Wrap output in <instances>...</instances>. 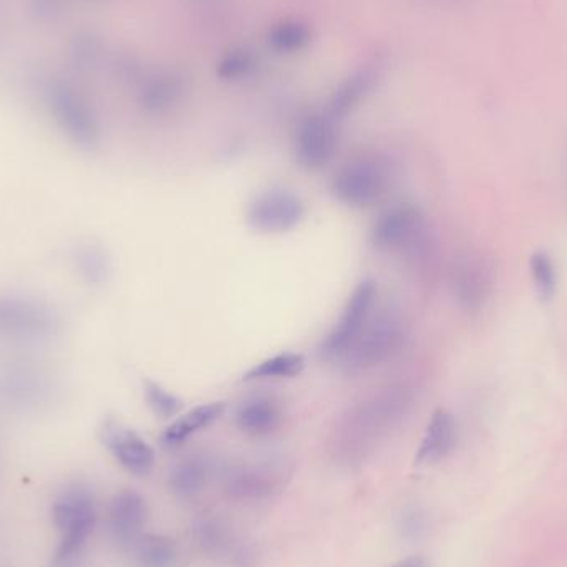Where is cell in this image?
<instances>
[{"label":"cell","instance_id":"6da1fadb","mask_svg":"<svg viewBox=\"0 0 567 567\" xmlns=\"http://www.w3.org/2000/svg\"><path fill=\"white\" fill-rule=\"evenodd\" d=\"M412 406L413 392L405 383L368 393L339 420L330 444L332 453L341 463H361L399 427Z\"/></svg>","mask_w":567,"mask_h":567},{"label":"cell","instance_id":"7a4b0ae2","mask_svg":"<svg viewBox=\"0 0 567 567\" xmlns=\"http://www.w3.org/2000/svg\"><path fill=\"white\" fill-rule=\"evenodd\" d=\"M52 519L60 543L50 567H82L86 543L97 524L95 496L82 483L67 486L54 501Z\"/></svg>","mask_w":567,"mask_h":567},{"label":"cell","instance_id":"3957f363","mask_svg":"<svg viewBox=\"0 0 567 567\" xmlns=\"http://www.w3.org/2000/svg\"><path fill=\"white\" fill-rule=\"evenodd\" d=\"M409 330L397 310L383 309L371 316L361 335L338 358L345 375H361L392 361L405 347Z\"/></svg>","mask_w":567,"mask_h":567},{"label":"cell","instance_id":"277c9868","mask_svg":"<svg viewBox=\"0 0 567 567\" xmlns=\"http://www.w3.org/2000/svg\"><path fill=\"white\" fill-rule=\"evenodd\" d=\"M60 386L56 375L27 361L0 362V412L27 415L56 402Z\"/></svg>","mask_w":567,"mask_h":567},{"label":"cell","instance_id":"5b68a950","mask_svg":"<svg viewBox=\"0 0 567 567\" xmlns=\"http://www.w3.org/2000/svg\"><path fill=\"white\" fill-rule=\"evenodd\" d=\"M62 330L59 310L38 297L0 294V342L37 345L56 339Z\"/></svg>","mask_w":567,"mask_h":567},{"label":"cell","instance_id":"8992f818","mask_svg":"<svg viewBox=\"0 0 567 567\" xmlns=\"http://www.w3.org/2000/svg\"><path fill=\"white\" fill-rule=\"evenodd\" d=\"M392 179L389 160L380 155L357 156L335 173L330 191L345 206L365 210L387 197Z\"/></svg>","mask_w":567,"mask_h":567},{"label":"cell","instance_id":"52a82bcc","mask_svg":"<svg viewBox=\"0 0 567 567\" xmlns=\"http://www.w3.org/2000/svg\"><path fill=\"white\" fill-rule=\"evenodd\" d=\"M370 243L382 252L422 256L428 248L427 221L413 203H397L383 211L370 229Z\"/></svg>","mask_w":567,"mask_h":567},{"label":"cell","instance_id":"ba28073f","mask_svg":"<svg viewBox=\"0 0 567 567\" xmlns=\"http://www.w3.org/2000/svg\"><path fill=\"white\" fill-rule=\"evenodd\" d=\"M377 294V282L374 279H364L358 282L342 310L341 319L335 322L320 344V357L335 362L347 351L349 345L361 335L362 330L374 316Z\"/></svg>","mask_w":567,"mask_h":567},{"label":"cell","instance_id":"9c48e42d","mask_svg":"<svg viewBox=\"0 0 567 567\" xmlns=\"http://www.w3.org/2000/svg\"><path fill=\"white\" fill-rule=\"evenodd\" d=\"M306 216V204L291 189H268L258 194L248 208V223L262 234L290 233Z\"/></svg>","mask_w":567,"mask_h":567},{"label":"cell","instance_id":"30bf717a","mask_svg":"<svg viewBox=\"0 0 567 567\" xmlns=\"http://www.w3.org/2000/svg\"><path fill=\"white\" fill-rule=\"evenodd\" d=\"M287 476L290 473L282 461H246L229 470L226 489L234 498L261 499L279 492Z\"/></svg>","mask_w":567,"mask_h":567},{"label":"cell","instance_id":"8fae6325","mask_svg":"<svg viewBox=\"0 0 567 567\" xmlns=\"http://www.w3.org/2000/svg\"><path fill=\"white\" fill-rule=\"evenodd\" d=\"M338 133L329 118L309 117L297 128L294 138V156L307 172H320L334 158Z\"/></svg>","mask_w":567,"mask_h":567},{"label":"cell","instance_id":"7c38bea8","mask_svg":"<svg viewBox=\"0 0 567 567\" xmlns=\"http://www.w3.org/2000/svg\"><path fill=\"white\" fill-rule=\"evenodd\" d=\"M101 438L115 460L133 475H149L155 466V451L149 441L121 423L107 420L102 427Z\"/></svg>","mask_w":567,"mask_h":567},{"label":"cell","instance_id":"4fadbf2b","mask_svg":"<svg viewBox=\"0 0 567 567\" xmlns=\"http://www.w3.org/2000/svg\"><path fill=\"white\" fill-rule=\"evenodd\" d=\"M451 293L458 306L466 312H476L485 306L492 293V274L488 265L475 256L454 259L450 274Z\"/></svg>","mask_w":567,"mask_h":567},{"label":"cell","instance_id":"5bb4252c","mask_svg":"<svg viewBox=\"0 0 567 567\" xmlns=\"http://www.w3.org/2000/svg\"><path fill=\"white\" fill-rule=\"evenodd\" d=\"M145 521L146 503L138 493L125 489L115 496L108 512V527L118 544L131 547V544L141 536Z\"/></svg>","mask_w":567,"mask_h":567},{"label":"cell","instance_id":"9a60e30c","mask_svg":"<svg viewBox=\"0 0 567 567\" xmlns=\"http://www.w3.org/2000/svg\"><path fill=\"white\" fill-rule=\"evenodd\" d=\"M458 445V423L447 410L440 409L432 415L422 444L416 451V463L435 464L453 453Z\"/></svg>","mask_w":567,"mask_h":567},{"label":"cell","instance_id":"2e32d148","mask_svg":"<svg viewBox=\"0 0 567 567\" xmlns=\"http://www.w3.org/2000/svg\"><path fill=\"white\" fill-rule=\"evenodd\" d=\"M284 418L281 402L274 397L256 395L245 400L236 409L234 420L243 434L265 437L277 430Z\"/></svg>","mask_w":567,"mask_h":567},{"label":"cell","instance_id":"e0dca14e","mask_svg":"<svg viewBox=\"0 0 567 567\" xmlns=\"http://www.w3.org/2000/svg\"><path fill=\"white\" fill-rule=\"evenodd\" d=\"M224 412H226V403L211 402L185 413V415L179 416L176 422H173L172 425L163 432V447H179V445L188 441L189 438L211 427L214 422H217V420L223 416Z\"/></svg>","mask_w":567,"mask_h":567},{"label":"cell","instance_id":"ac0fdd59","mask_svg":"<svg viewBox=\"0 0 567 567\" xmlns=\"http://www.w3.org/2000/svg\"><path fill=\"white\" fill-rule=\"evenodd\" d=\"M306 368V358L296 352H284V354L272 355L249 368L243 380L245 382H265V380H286L296 378Z\"/></svg>","mask_w":567,"mask_h":567},{"label":"cell","instance_id":"d6986e66","mask_svg":"<svg viewBox=\"0 0 567 567\" xmlns=\"http://www.w3.org/2000/svg\"><path fill=\"white\" fill-rule=\"evenodd\" d=\"M131 551L141 567H173L178 560L176 544L158 534H141L131 544Z\"/></svg>","mask_w":567,"mask_h":567},{"label":"cell","instance_id":"ffe728a7","mask_svg":"<svg viewBox=\"0 0 567 567\" xmlns=\"http://www.w3.org/2000/svg\"><path fill=\"white\" fill-rule=\"evenodd\" d=\"M208 476H210V463L204 458H186L173 468L169 483L176 495L194 496L204 488Z\"/></svg>","mask_w":567,"mask_h":567},{"label":"cell","instance_id":"44dd1931","mask_svg":"<svg viewBox=\"0 0 567 567\" xmlns=\"http://www.w3.org/2000/svg\"><path fill=\"white\" fill-rule=\"evenodd\" d=\"M73 265L90 286H102L110 275V259L95 245L79 246L73 252Z\"/></svg>","mask_w":567,"mask_h":567},{"label":"cell","instance_id":"7402d4cb","mask_svg":"<svg viewBox=\"0 0 567 567\" xmlns=\"http://www.w3.org/2000/svg\"><path fill=\"white\" fill-rule=\"evenodd\" d=\"M530 272L541 300H553L557 291V271L553 258L544 251L534 252L530 259Z\"/></svg>","mask_w":567,"mask_h":567},{"label":"cell","instance_id":"603a6c76","mask_svg":"<svg viewBox=\"0 0 567 567\" xmlns=\"http://www.w3.org/2000/svg\"><path fill=\"white\" fill-rule=\"evenodd\" d=\"M143 392H145V400L150 409L160 418H172V416L178 415L179 410H181V400L153 380H146Z\"/></svg>","mask_w":567,"mask_h":567},{"label":"cell","instance_id":"cb8c5ba5","mask_svg":"<svg viewBox=\"0 0 567 567\" xmlns=\"http://www.w3.org/2000/svg\"><path fill=\"white\" fill-rule=\"evenodd\" d=\"M405 531L406 533H418L422 531V519L418 518V515H412L406 518L405 521Z\"/></svg>","mask_w":567,"mask_h":567},{"label":"cell","instance_id":"d4e9b609","mask_svg":"<svg viewBox=\"0 0 567 567\" xmlns=\"http://www.w3.org/2000/svg\"><path fill=\"white\" fill-rule=\"evenodd\" d=\"M393 567H428V564L422 557H410V559L402 560Z\"/></svg>","mask_w":567,"mask_h":567}]
</instances>
